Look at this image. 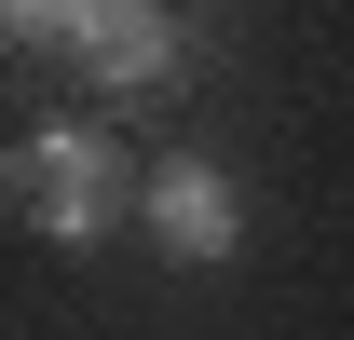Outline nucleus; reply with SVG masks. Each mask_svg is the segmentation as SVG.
Masks as SVG:
<instances>
[{
  "label": "nucleus",
  "mask_w": 354,
  "mask_h": 340,
  "mask_svg": "<svg viewBox=\"0 0 354 340\" xmlns=\"http://www.w3.org/2000/svg\"><path fill=\"white\" fill-rule=\"evenodd\" d=\"M123 205H150V191H136V164H123L95 123H41L28 150H14V218L55 232V245H95Z\"/></svg>",
  "instance_id": "nucleus-1"
},
{
  "label": "nucleus",
  "mask_w": 354,
  "mask_h": 340,
  "mask_svg": "<svg viewBox=\"0 0 354 340\" xmlns=\"http://www.w3.org/2000/svg\"><path fill=\"white\" fill-rule=\"evenodd\" d=\"M150 232H164L177 258H232L245 245V205H232L218 164H150Z\"/></svg>",
  "instance_id": "nucleus-2"
},
{
  "label": "nucleus",
  "mask_w": 354,
  "mask_h": 340,
  "mask_svg": "<svg viewBox=\"0 0 354 340\" xmlns=\"http://www.w3.org/2000/svg\"><path fill=\"white\" fill-rule=\"evenodd\" d=\"M68 55H82L95 82H164V68H177V28L150 14V0H123V14H95V28H82Z\"/></svg>",
  "instance_id": "nucleus-3"
},
{
  "label": "nucleus",
  "mask_w": 354,
  "mask_h": 340,
  "mask_svg": "<svg viewBox=\"0 0 354 340\" xmlns=\"http://www.w3.org/2000/svg\"><path fill=\"white\" fill-rule=\"evenodd\" d=\"M95 14H123V0H0V28H14V41H82Z\"/></svg>",
  "instance_id": "nucleus-4"
}]
</instances>
